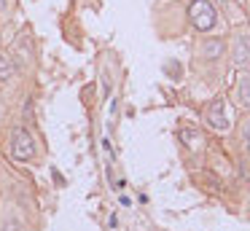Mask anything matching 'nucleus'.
I'll return each instance as SVG.
<instances>
[{"label": "nucleus", "mask_w": 250, "mask_h": 231, "mask_svg": "<svg viewBox=\"0 0 250 231\" xmlns=\"http://www.w3.org/2000/svg\"><path fill=\"white\" fill-rule=\"evenodd\" d=\"M188 19L194 24V30L199 32H210L218 21V14H215V5L210 0H194L188 5Z\"/></svg>", "instance_id": "obj_1"}, {"label": "nucleus", "mask_w": 250, "mask_h": 231, "mask_svg": "<svg viewBox=\"0 0 250 231\" xmlns=\"http://www.w3.org/2000/svg\"><path fill=\"white\" fill-rule=\"evenodd\" d=\"M11 156L17 161H30L35 156V140L24 126L11 129Z\"/></svg>", "instance_id": "obj_2"}, {"label": "nucleus", "mask_w": 250, "mask_h": 231, "mask_svg": "<svg viewBox=\"0 0 250 231\" xmlns=\"http://www.w3.org/2000/svg\"><path fill=\"white\" fill-rule=\"evenodd\" d=\"M231 59H234V64H237V67L250 64V32H239V35L234 38Z\"/></svg>", "instance_id": "obj_3"}, {"label": "nucleus", "mask_w": 250, "mask_h": 231, "mask_svg": "<svg viewBox=\"0 0 250 231\" xmlns=\"http://www.w3.org/2000/svg\"><path fill=\"white\" fill-rule=\"evenodd\" d=\"M207 124L218 132H226L229 129V118H226V105L223 100H212V105L207 107Z\"/></svg>", "instance_id": "obj_4"}, {"label": "nucleus", "mask_w": 250, "mask_h": 231, "mask_svg": "<svg viewBox=\"0 0 250 231\" xmlns=\"http://www.w3.org/2000/svg\"><path fill=\"white\" fill-rule=\"evenodd\" d=\"M237 102H239V107L250 110V73H245L237 84Z\"/></svg>", "instance_id": "obj_5"}, {"label": "nucleus", "mask_w": 250, "mask_h": 231, "mask_svg": "<svg viewBox=\"0 0 250 231\" xmlns=\"http://www.w3.org/2000/svg\"><path fill=\"white\" fill-rule=\"evenodd\" d=\"M14 70H17V67H14L11 57L0 51V86H3V84H8V81L14 78Z\"/></svg>", "instance_id": "obj_6"}, {"label": "nucleus", "mask_w": 250, "mask_h": 231, "mask_svg": "<svg viewBox=\"0 0 250 231\" xmlns=\"http://www.w3.org/2000/svg\"><path fill=\"white\" fill-rule=\"evenodd\" d=\"M223 54V41H207L202 46V57L205 59H218Z\"/></svg>", "instance_id": "obj_7"}, {"label": "nucleus", "mask_w": 250, "mask_h": 231, "mask_svg": "<svg viewBox=\"0 0 250 231\" xmlns=\"http://www.w3.org/2000/svg\"><path fill=\"white\" fill-rule=\"evenodd\" d=\"M242 143H245V150H250V121L245 124V129H242Z\"/></svg>", "instance_id": "obj_8"}, {"label": "nucleus", "mask_w": 250, "mask_h": 231, "mask_svg": "<svg viewBox=\"0 0 250 231\" xmlns=\"http://www.w3.org/2000/svg\"><path fill=\"white\" fill-rule=\"evenodd\" d=\"M3 231H22V226H19L17 220H8V223L3 226Z\"/></svg>", "instance_id": "obj_9"}, {"label": "nucleus", "mask_w": 250, "mask_h": 231, "mask_svg": "<svg viewBox=\"0 0 250 231\" xmlns=\"http://www.w3.org/2000/svg\"><path fill=\"white\" fill-rule=\"evenodd\" d=\"M108 226H110V229H116V226H119V218H116V215H110V218H108Z\"/></svg>", "instance_id": "obj_10"}]
</instances>
